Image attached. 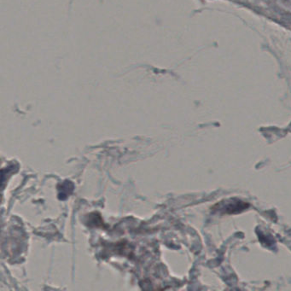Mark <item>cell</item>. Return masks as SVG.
I'll use <instances>...</instances> for the list:
<instances>
[{
    "mask_svg": "<svg viewBox=\"0 0 291 291\" xmlns=\"http://www.w3.org/2000/svg\"><path fill=\"white\" fill-rule=\"evenodd\" d=\"M248 206L249 205L247 203L239 201L238 199H232V200H227L226 202L223 201L221 203H218L215 206V210L223 211L225 213H234L241 212L246 208H248Z\"/></svg>",
    "mask_w": 291,
    "mask_h": 291,
    "instance_id": "6da1fadb",
    "label": "cell"
}]
</instances>
